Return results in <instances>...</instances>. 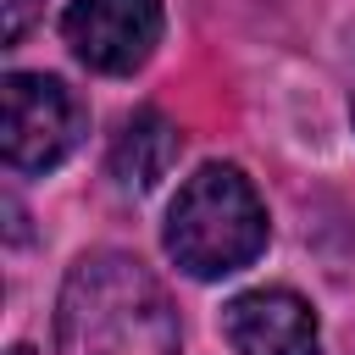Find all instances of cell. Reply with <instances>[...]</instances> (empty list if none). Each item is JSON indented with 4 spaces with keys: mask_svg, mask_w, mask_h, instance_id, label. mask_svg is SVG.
Wrapping results in <instances>:
<instances>
[{
    "mask_svg": "<svg viewBox=\"0 0 355 355\" xmlns=\"http://www.w3.org/2000/svg\"><path fill=\"white\" fill-rule=\"evenodd\" d=\"M178 150H183L178 128H172L155 105H139L133 116H122V128H116V139H111V178H116L122 189L144 194V189H155V183L172 172Z\"/></svg>",
    "mask_w": 355,
    "mask_h": 355,
    "instance_id": "6",
    "label": "cell"
},
{
    "mask_svg": "<svg viewBox=\"0 0 355 355\" xmlns=\"http://www.w3.org/2000/svg\"><path fill=\"white\" fill-rule=\"evenodd\" d=\"M83 139V105L61 78L6 72L0 83V155L11 172H50Z\"/></svg>",
    "mask_w": 355,
    "mask_h": 355,
    "instance_id": "3",
    "label": "cell"
},
{
    "mask_svg": "<svg viewBox=\"0 0 355 355\" xmlns=\"http://www.w3.org/2000/svg\"><path fill=\"white\" fill-rule=\"evenodd\" d=\"M61 39L94 72H133L161 44V0H72Z\"/></svg>",
    "mask_w": 355,
    "mask_h": 355,
    "instance_id": "4",
    "label": "cell"
},
{
    "mask_svg": "<svg viewBox=\"0 0 355 355\" xmlns=\"http://www.w3.org/2000/svg\"><path fill=\"white\" fill-rule=\"evenodd\" d=\"M55 355H178V311L122 250L83 255L55 300Z\"/></svg>",
    "mask_w": 355,
    "mask_h": 355,
    "instance_id": "1",
    "label": "cell"
},
{
    "mask_svg": "<svg viewBox=\"0 0 355 355\" xmlns=\"http://www.w3.org/2000/svg\"><path fill=\"white\" fill-rule=\"evenodd\" d=\"M222 327L239 355H322L316 311L294 288H250L227 300Z\"/></svg>",
    "mask_w": 355,
    "mask_h": 355,
    "instance_id": "5",
    "label": "cell"
},
{
    "mask_svg": "<svg viewBox=\"0 0 355 355\" xmlns=\"http://www.w3.org/2000/svg\"><path fill=\"white\" fill-rule=\"evenodd\" d=\"M11 355H33V349H28V344H17V349H11Z\"/></svg>",
    "mask_w": 355,
    "mask_h": 355,
    "instance_id": "7",
    "label": "cell"
},
{
    "mask_svg": "<svg viewBox=\"0 0 355 355\" xmlns=\"http://www.w3.org/2000/svg\"><path fill=\"white\" fill-rule=\"evenodd\" d=\"M166 255L211 283V277H233L239 266H250L266 250V205L255 194V183L227 166V161H205L172 200L166 211V233H161Z\"/></svg>",
    "mask_w": 355,
    "mask_h": 355,
    "instance_id": "2",
    "label": "cell"
}]
</instances>
